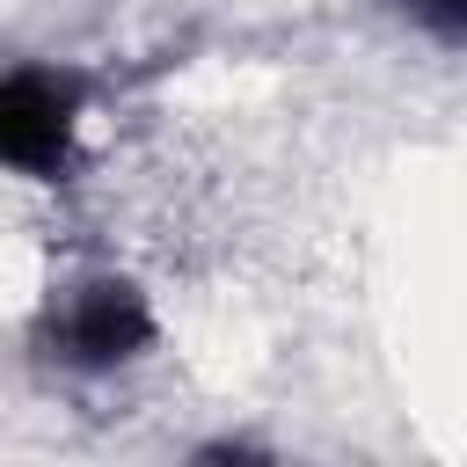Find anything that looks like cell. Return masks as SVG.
Here are the masks:
<instances>
[{"instance_id": "obj_1", "label": "cell", "mask_w": 467, "mask_h": 467, "mask_svg": "<svg viewBox=\"0 0 467 467\" xmlns=\"http://www.w3.org/2000/svg\"><path fill=\"white\" fill-rule=\"evenodd\" d=\"M73 117H80V88L73 80H58L44 66L0 73V168L58 175L66 153H73Z\"/></svg>"}, {"instance_id": "obj_2", "label": "cell", "mask_w": 467, "mask_h": 467, "mask_svg": "<svg viewBox=\"0 0 467 467\" xmlns=\"http://www.w3.org/2000/svg\"><path fill=\"white\" fill-rule=\"evenodd\" d=\"M146 336H153V314H146V299H139L131 285H117V277L80 285L73 306H66V321H58V343H66L73 365H117V358H131Z\"/></svg>"}, {"instance_id": "obj_3", "label": "cell", "mask_w": 467, "mask_h": 467, "mask_svg": "<svg viewBox=\"0 0 467 467\" xmlns=\"http://www.w3.org/2000/svg\"><path fill=\"white\" fill-rule=\"evenodd\" d=\"M416 7H431V15H438V22H445V29H452V22H460V7H467V0H416Z\"/></svg>"}]
</instances>
